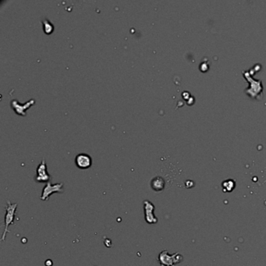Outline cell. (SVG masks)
<instances>
[{
    "label": "cell",
    "instance_id": "5",
    "mask_svg": "<svg viewBox=\"0 0 266 266\" xmlns=\"http://www.w3.org/2000/svg\"><path fill=\"white\" fill-rule=\"evenodd\" d=\"M37 174L35 176V181L38 183H48L51 181V175L47 171V165L44 158L41 160L40 164L37 167Z\"/></svg>",
    "mask_w": 266,
    "mask_h": 266
},
{
    "label": "cell",
    "instance_id": "8",
    "mask_svg": "<svg viewBox=\"0 0 266 266\" xmlns=\"http://www.w3.org/2000/svg\"><path fill=\"white\" fill-rule=\"evenodd\" d=\"M75 164L81 169H89L92 165V158L89 154L81 153L76 156Z\"/></svg>",
    "mask_w": 266,
    "mask_h": 266
},
{
    "label": "cell",
    "instance_id": "6",
    "mask_svg": "<svg viewBox=\"0 0 266 266\" xmlns=\"http://www.w3.org/2000/svg\"><path fill=\"white\" fill-rule=\"evenodd\" d=\"M35 99H30L29 101L26 102L24 104H20L16 99H13L10 102V105H11V108H13V111H14L17 115L22 116H26V111L27 110L28 108H31L33 105H35Z\"/></svg>",
    "mask_w": 266,
    "mask_h": 266
},
{
    "label": "cell",
    "instance_id": "1",
    "mask_svg": "<svg viewBox=\"0 0 266 266\" xmlns=\"http://www.w3.org/2000/svg\"><path fill=\"white\" fill-rule=\"evenodd\" d=\"M18 205L17 203H11L10 201H7L6 205V213L5 218H4V231L2 233L1 241H4L6 237L7 233H9V226L12 224L14 223V218L16 216V212Z\"/></svg>",
    "mask_w": 266,
    "mask_h": 266
},
{
    "label": "cell",
    "instance_id": "4",
    "mask_svg": "<svg viewBox=\"0 0 266 266\" xmlns=\"http://www.w3.org/2000/svg\"><path fill=\"white\" fill-rule=\"evenodd\" d=\"M63 186L64 185L62 183L53 184L51 181H49L43 188L40 199L43 201H46L49 200L50 196L54 193H62L63 192Z\"/></svg>",
    "mask_w": 266,
    "mask_h": 266
},
{
    "label": "cell",
    "instance_id": "7",
    "mask_svg": "<svg viewBox=\"0 0 266 266\" xmlns=\"http://www.w3.org/2000/svg\"><path fill=\"white\" fill-rule=\"evenodd\" d=\"M144 212H145V219L147 223L155 224L158 222V218L154 215V205L150 201H144Z\"/></svg>",
    "mask_w": 266,
    "mask_h": 266
},
{
    "label": "cell",
    "instance_id": "2",
    "mask_svg": "<svg viewBox=\"0 0 266 266\" xmlns=\"http://www.w3.org/2000/svg\"><path fill=\"white\" fill-rule=\"evenodd\" d=\"M243 77L251 84L248 89L246 90L247 95H250L251 98H254V99H256V98L258 99V95L260 94H261V91L263 90L261 81H255L248 72H243Z\"/></svg>",
    "mask_w": 266,
    "mask_h": 266
},
{
    "label": "cell",
    "instance_id": "11",
    "mask_svg": "<svg viewBox=\"0 0 266 266\" xmlns=\"http://www.w3.org/2000/svg\"><path fill=\"white\" fill-rule=\"evenodd\" d=\"M44 264H45V266H53V262L52 260L48 259L46 260L45 262H44Z\"/></svg>",
    "mask_w": 266,
    "mask_h": 266
},
{
    "label": "cell",
    "instance_id": "3",
    "mask_svg": "<svg viewBox=\"0 0 266 266\" xmlns=\"http://www.w3.org/2000/svg\"><path fill=\"white\" fill-rule=\"evenodd\" d=\"M158 260L161 266H174L183 261V256L179 253L169 255L166 250H164L159 254Z\"/></svg>",
    "mask_w": 266,
    "mask_h": 266
},
{
    "label": "cell",
    "instance_id": "9",
    "mask_svg": "<svg viewBox=\"0 0 266 266\" xmlns=\"http://www.w3.org/2000/svg\"><path fill=\"white\" fill-rule=\"evenodd\" d=\"M150 186L154 191L160 192V191H163L164 190L166 182H165L164 179L161 176H155V177L151 179V182H150Z\"/></svg>",
    "mask_w": 266,
    "mask_h": 266
},
{
    "label": "cell",
    "instance_id": "10",
    "mask_svg": "<svg viewBox=\"0 0 266 266\" xmlns=\"http://www.w3.org/2000/svg\"><path fill=\"white\" fill-rule=\"evenodd\" d=\"M43 24V31L46 35H50L54 31V25L49 21L47 18H44L42 20Z\"/></svg>",
    "mask_w": 266,
    "mask_h": 266
}]
</instances>
